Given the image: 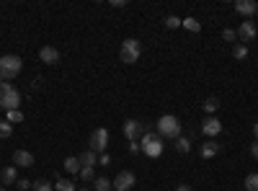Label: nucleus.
I'll return each instance as SVG.
<instances>
[{
    "label": "nucleus",
    "mask_w": 258,
    "mask_h": 191,
    "mask_svg": "<svg viewBox=\"0 0 258 191\" xmlns=\"http://www.w3.org/2000/svg\"><path fill=\"white\" fill-rule=\"evenodd\" d=\"M163 24H165V29H178L181 26V18L178 16H165Z\"/></svg>",
    "instance_id": "nucleus-28"
},
{
    "label": "nucleus",
    "mask_w": 258,
    "mask_h": 191,
    "mask_svg": "<svg viewBox=\"0 0 258 191\" xmlns=\"http://www.w3.org/2000/svg\"><path fill=\"white\" fill-rule=\"evenodd\" d=\"M232 57H235V59H245V57H248V47H245V44H235V47H232Z\"/></svg>",
    "instance_id": "nucleus-26"
},
{
    "label": "nucleus",
    "mask_w": 258,
    "mask_h": 191,
    "mask_svg": "<svg viewBox=\"0 0 258 191\" xmlns=\"http://www.w3.org/2000/svg\"><path fill=\"white\" fill-rule=\"evenodd\" d=\"M176 150H178V153H183V155H186V153H188V150H191V140H186V137H183V135H181V137H178V140H176Z\"/></svg>",
    "instance_id": "nucleus-24"
},
{
    "label": "nucleus",
    "mask_w": 258,
    "mask_h": 191,
    "mask_svg": "<svg viewBox=\"0 0 258 191\" xmlns=\"http://www.w3.org/2000/svg\"><path fill=\"white\" fill-rule=\"evenodd\" d=\"M93 186H96V191H111V188H114V181H109V178H96Z\"/></svg>",
    "instance_id": "nucleus-20"
},
{
    "label": "nucleus",
    "mask_w": 258,
    "mask_h": 191,
    "mask_svg": "<svg viewBox=\"0 0 258 191\" xmlns=\"http://www.w3.org/2000/svg\"><path fill=\"white\" fill-rule=\"evenodd\" d=\"M111 6H114V8H124L126 3H124V0H111Z\"/></svg>",
    "instance_id": "nucleus-35"
},
{
    "label": "nucleus",
    "mask_w": 258,
    "mask_h": 191,
    "mask_svg": "<svg viewBox=\"0 0 258 191\" xmlns=\"http://www.w3.org/2000/svg\"><path fill=\"white\" fill-rule=\"evenodd\" d=\"M0 191H6V186H0Z\"/></svg>",
    "instance_id": "nucleus-38"
},
{
    "label": "nucleus",
    "mask_w": 258,
    "mask_h": 191,
    "mask_svg": "<svg viewBox=\"0 0 258 191\" xmlns=\"http://www.w3.org/2000/svg\"><path fill=\"white\" fill-rule=\"evenodd\" d=\"M78 160H80V165L96 168V165H98V153H93V150H85V153H80V155H78Z\"/></svg>",
    "instance_id": "nucleus-15"
},
{
    "label": "nucleus",
    "mask_w": 258,
    "mask_h": 191,
    "mask_svg": "<svg viewBox=\"0 0 258 191\" xmlns=\"http://www.w3.org/2000/svg\"><path fill=\"white\" fill-rule=\"evenodd\" d=\"M129 153H142V147H140V142H129Z\"/></svg>",
    "instance_id": "nucleus-33"
},
{
    "label": "nucleus",
    "mask_w": 258,
    "mask_h": 191,
    "mask_svg": "<svg viewBox=\"0 0 258 191\" xmlns=\"http://www.w3.org/2000/svg\"><path fill=\"white\" fill-rule=\"evenodd\" d=\"M199 153H202V158H207V160H209V158H214V155L220 153V145L214 142V140H209V142H204V145H202V150H199Z\"/></svg>",
    "instance_id": "nucleus-16"
},
{
    "label": "nucleus",
    "mask_w": 258,
    "mask_h": 191,
    "mask_svg": "<svg viewBox=\"0 0 258 191\" xmlns=\"http://www.w3.org/2000/svg\"><path fill=\"white\" fill-rule=\"evenodd\" d=\"M54 191H75V183H73V181H68V178H57Z\"/></svg>",
    "instance_id": "nucleus-21"
},
{
    "label": "nucleus",
    "mask_w": 258,
    "mask_h": 191,
    "mask_svg": "<svg viewBox=\"0 0 258 191\" xmlns=\"http://www.w3.org/2000/svg\"><path fill=\"white\" fill-rule=\"evenodd\" d=\"M6 121H8V124H18V121H24V111H21V109L6 111Z\"/></svg>",
    "instance_id": "nucleus-19"
},
{
    "label": "nucleus",
    "mask_w": 258,
    "mask_h": 191,
    "mask_svg": "<svg viewBox=\"0 0 258 191\" xmlns=\"http://www.w3.org/2000/svg\"><path fill=\"white\" fill-rule=\"evenodd\" d=\"M255 34H258V29H255L253 21H243L240 29H238V39H243V41H253Z\"/></svg>",
    "instance_id": "nucleus-12"
},
{
    "label": "nucleus",
    "mask_w": 258,
    "mask_h": 191,
    "mask_svg": "<svg viewBox=\"0 0 258 191\" xmlns=\"http://www.w3.org/2000/svg\"><path fill=\"white\" fill-rule=\"evenodd\" d=\"M250 155L258 160V142H253V145H250Z\"/></svg>",
    "instance_id": "nucleus-34"
},
{
    "label": "nucleus",
    "mask_w": 258,
    "mask_h": 191,
    "mask_svg": "<svg viewBox=\"0 0 258 191\" xmlns=\"http://www.w3.org/2000/svg\"><path fill=\"white\" fill-rule=\"evenodd\" d=\"M217 109H220V101H217V98H214V96H212V98H207V101H204V111H207V114H209V116H212V114H214V111H217Z\"/></svg>",
    "instance_id": "nucleus-23"
},
{
    "label": "nucleus",
    "mask_w": 258,
    "mask_h": 191,
    "mask_svg": "<svg viewBox=\"0 0 258 191\" xmlns=\"http://www.w3.org/2000/svg\"><path fill=\"white\" fill-rule=\"evenodd\" d=\"M34 191H54V186H52L47 178H41V181H36V183H34Z\"/></svg>",
    "instance_id": "nucleus-29"
},
{
    "label": "nucleus",
    "mask_w": 258,
    "mask_h": 191,
    "mask_svg": "<svg viewBox=\"0 0 258 191\" xmlns=\"http://www.w3.org/2000/svg\"><path fill=\"white\" fill-rule=\"evenodd\" d=\"M98 165H111V155L101 153V155H98Z\"/></svg>",
    "instance_id": "nucleus-32"
},
{
    "label": "nucleus",
    "mask_w": 258,
    "mask_h": 191,
    "mask_svg": "<svg viewBox=\"0 0 258 191\" xmlns=\"http://www.w3.org/2000/svg\"><path fill=\"white\" fill-rule=\"evenodd\" d=\"M13 135V124H8L6 119H0V140H8Z\"/></svg>",
    "instance_id": "nucleus-22"
},
{
    "label": "nucleus",
    "mask_w": 258,
    "mask_h": 191,
    "mask_svg": "<svg viewBox=\"0 0 258 191\" xmlns=\"http://www.w3.org/2000/svg\"><path fill=\"white\" fill-rule=\"evenodd\" d=\"M245 191H258V173L245 176Z\"/></svg>",
    "instance_id": "nucleus-25"
},
{
    "label": "nucleus",
    "mask_w": 258,
    "mask_h": 191,
    "mask_svg": "<svg viewBox=\"0 0 258 191\" xmlns=\"http://www.w3.org/2000/svg\"><path fill=\"white\" fill-rule=\"evenodd\" d=\"M176 191H191V186H188V183H178Z\"/></svg>",
    "instance_id": "nucleus-36"
},
{
    "label": "nucleus",
    "mask_w": 258,
    "mask_h": 191,
    "mask_svg": "<svg viewBox=\"0 0 258 191\" xmlns=\"http://www.w3.org/2000/svg\"><path fill=\"white\" fill-rule=\"evenodd\" d=\"M202 132H204L207 137H212V140H214V137H217V135L222 132V121H220L217 116H207V119L202 121Z\"/></svg>",
    "instance_id": "nucleus-9"
},
{
    "label": "nucleus",
    "mask_w": 258,
    "mask_h": 191,
    "mask_svg": "<svg viewBox=\"0 0 258 191\" xmlns=\"http://www.w3.org/2000/svg\"><path fill=\"white\" fill-rule=\"evenodd\" d=\"M13 165L16 168H31L34 165V155L29 150H16L13 153Z\"/></svg>",
    "instance_id": "nucleus-11"
},
{
    "label": "nucleus",
    "mask_w": 258,
    "mask_h": 191,
    "mask_svg": "<svg viewBox=\"0 0 258 191\" xmlns=\"http://www.w3.org/2000/svg\"><path fill=\"white\" fill-rule=\"evenodd\" d=\"M142 54V44L137 39H124L121 47H119V59L124 62V65H135V62L140 59Z\"/></svg>",
    "instance_id": "nucleus-5"
},
{
    "label": "nucleus",
    "mask_w": 258,
    "mask_h": 191,
    "mask_svg": "<svg viewBox=\"0 0 258 191\" xmlns=\"http://www.w3.org/2000/svg\"><path fill=\"white\" fill-rule=\"evenodd\" d=\"M140 147H142V153L147 155V158H160L163 155V137L158 135V132H145L142 135V140H140Z\"/></svg>",
    "instance_id": "nucleus-4"
},
{
    "label": "nucleus",
    "mask_w": 258,
    "mask_h": 191,
    "mask_svg": "<svg viewBox=\"0 0 258 191\" xmlns=\"http://www.w3.org/2000/svg\"><path fill=\"white\" fill-rule=\"evenodd\" d=\"M106 147H109V130H103V126H98V130H93L91 135V142H88V150L93 153H106Z\"/></svg>",
    "instance_id": "nucleus-7"
},
{
    "label": "nucleus",
    "mask_w": 258,
    "mask_h": 191,
    "mask_svg": "<svg viewBox=\"0 0 258 191\" xmlns=\"http://www.w3.org/2000/svg\"><path fill=\"white\" fill-rule=\"evenodd\" d=\"M21 68H24V62H21L18 54H3V57H0V80L8 83V80L18 78Z\"/></svg>",
    "instance_id": "nucleus-2"
},
{
    "label": "nucleus",
    "mask_w": 258,
    "mask_h": 191,
    "mask_svg": "<svg viewBox=\"0 0 258 191\" xmlns=\"http://www.w3.org/2000/svg\"><path fill=\"white\" fill-rule=\"evenodd\" d=\"M21 106V93L13 88V83H6V80H0V109H6V111H13Z\"/></svg>",
    "instance_id": "nucleus-3"
},
{
    "label": "nucleus",
    "mask_w": 258,
    "mask_h": 191,
    "mask_svg": "<svg viewBox=\"0 0 258 191\" xmlns=\"http://www.w3.org/2000/svg\"><path fill=\"white\" fill-rule=\"evenodd\" d=\"M0 181H3V186H11L18 181V168L16 165H6L3 171H0Z\"/></svg>",
    "instance_id": "nucleus-14"
},
{
    "label": "nucleus",
    "mask_w": 258,
    "mask_h": 191,
    "mask_svg": "<svg viewBox=\"0 0 258 191\" xmlns=\"http://www.w3.org/2000/svg\"><path fill=\"white\" fill-rule=\"evenodd\" d=\"M222 39L225 41H235V39H238V29H225L222 31Z\"/></svg>",
    "instance_id": "nucleus-30"
},
{
    "label": "nucleus",
    "mask_w": 258,
    "mask_h": 191,
    "mask_svg": "<svg viewBox=\"0 0 258 191\" xmlns=\"http://www.w3.org/2000/svg\"><path fill=\"white\" fill-rule=\"evenodd\" d=\"M135 183H137V178H135L132 171H121V173L114 178V188H116V191H132Z\"/></svg>",
    "instance_id": "nucleus-8"
},
{
    "label": "nucleus",
    "mask_w": 258,
    "mask_h": 191,
    "mask_svg": "<svg viewBox=\"0 0 258 191\" xmlns=\"http://www.w3.org/2000/svg\"><path fill=\"white\" fill-rule=\"evenodd\" d=\"M181 132H183V124H181V119L178 116H173V114H163L160 119H158V135L163 137V140H178L181 137Z\"/></svg>",
    "instance_id": "nucleus-1"
},
{
    "label": "nucleus",
    "mask_w": 258,
    "mask_h": 191,
    "mask_svg": "<svg viewBox=\"0 0 258 191\" xmlns=\"http://www.w3.org/2000/svg\"><path fill=\"white\" fill-rule=\"evenodd\" d=\"M78 176H80L83 181H96V173H93V168H88V165H83Z\"/></svg>",
    "instance_id": "nucleus-27"
},
{
    "label": "nucleus",
    "mask_w": 258,
    "mask_h": 191,
    "mask_svg": "<svg viewBox=\"0 0 258 191\" xmlns=\"http://www.w3.org/2000/svg\"><path fill=\"white\" fill-rule=\"evenodd\" d=\"M253 137H255V142H258V121L253 124Z\"/></svg>",
    "instance_id": "nucleus-37"
},
{
    "label": "nucleus",
    "mask_w": 258,
    "mask_h": 191,
    "mask_svg": "<svg viewBox=\"0 0 258 191\" xmlns=\"http://www.w3.org/2000/svg\"><path fill=\"white\" fill-rule=\"evenodd\" d=\"M181 26H183L186 31H191V34H199V31H202V24H199L197 18H191V16H188V18H181Z\"/></svg>",
    "instance_id": "nucleus-17"
},
{
    "label": "nucleus",
    "mask_w": 258,
    "mask_h": 191,
    "mask_svg": "<svg viewBox=\"0 0 258 191\" xmlns=\"http://www.w3.org/2000/svg\"><path fill=\"white\" fill-rule=\"evenodd\" d=\"M39 59L47 62V65H57V62H59V52L54 47H41L39 49Z\"/></svg>",
    "instance_id": "nucleus-13"
},
{
    "label": "nucleus",
    "mask_w": 258,
    "mask_h": 191,
    "mask_svg": "<svg viewBox=\"0 0 258 191\" xmlns=\"http://www.w3.org/2000/svg\"><path fill=\"white\" fill-rule=\"evenodd\" d=\"M121 132H124V137H126L129 142H140L142 135L147 132V124H142L140 119H126L124 126H121Z\"/></svg>",
    "instance_id": "nucleus-6"
},
{
    "label": "nucleus",
    "mask_w": 258,
    "mask_h": 191,
    "mask_svg": "<svg viewBox=\"0 0 258 191\" xmlns=\"http://www.w3.org/2000/svg\"><path fill=\"white\" fill-rule=\"evenodd\" d=\"M16 186H18L21 191H29V188H34V183H31L29 178H18V181H16Z\"/></svg>",
    "instance_id": "nucleus-31"
},
{
    "label": "nucleus",
    "mask_w": 258,
    "mask_h": 191,
    "mask_svg": "<svg viewBox=\"0 0 258 191\" xmlns=\"http://www.w3.org/2000/svg\"><path fill=\"white\" fill-rule=\"evenodd\" d=\"M80 160L78 158H64V171H68V173H80Z\"/></svg>",
    "instance_id": "nucleus-18"
},
{
    "label": "nucleus",
    "mask_w": 258,
    "mask_h": 191,
    "mask_svg": "<svg viewBox=\"0 0 258 191\" xmlns=\"http://www.w3.org/2000/svg\"><path fill=\"white\" fill-rule=\"evenodd\" d=\"M235 11H238L240 16H245L248 21H253V16L258 13V3L255 0H238V3H235Z\"/></svg>",
    "instance_id": "nucleus-10"
}]
</instances>
